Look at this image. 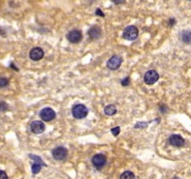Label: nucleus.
Here are the masks:
<instances>
[{
    "mask_svg": "<svg viewBox=\"0 0 191 179\" xmlns=\"http://www.w3.org/2000/svg\"><path fill=\"white\" fill-rule=\"evenodd\" d=\"M9 84V80L5 78H0V87H5Z\"/></svg>",
    "mask_w": 191,
    "mask_h": 179,
    "instance_id": "nucleus-17",
    "label": "nucleus"
},
{
    "mask_svg": "<svg viewBox=\"0 0 191 179\" xmlns=\"http://www.w3.org/2000/svg\"><path fill=\"white\" fill-rule=\"evenodd\" d=\"M44 56V51L43 49L38 48V47H35L32 50L30 51V58L32 61H39Z\"/></svg>",
    "mask_w": 191,
    "mask_h": 179,
    "instance_id": "nucleus-11",
    "label": "nucleus"
},
{
    "mask_svg": "<svg viewBox=\"0 0 191 179\" xmlns=\"http://www.w3.org/2000/svg\"><path fill=\"white\" fill-rule=\"evenodd\" d=\"M123 37L127 41H135L138 37V30L134 25H129L123 31Z\"/></svg>",
    "mask_w": 191,
    "mask_h": 179,
    "instance_id": "nucleus-2",
    "label": "nucleus"
},
{
    "mask_svg": "<svg viewBox=\"0 0 191 179\" xmlns=\"http://www.w3.org/2000/svg\"><path fill=\"white\" fill-rule=\"evenodd\" d=\"M182 39L184 43H191V32L190 31H185L182 33Z\"/></svg>",
    "mask_w": 191,
    "mask_h": 179,
    "instance_id": "nucleus-15",
    "label": "nucleus"
},
{
    "mask_svg": "<svg viewBox=\"0 0 191 179\" xmlns=\"http://www.w3.org/2000/svg\"><path fill=\"white\" fill-rule=\"evenodd\" d=\"M121 84H122V86H127L130 84V78H125L124 80L121 82Z\"/></svg>",
    "mask_w": 191,
    "mask_h": 179,
    "instance_id": "nucleus-20",
    "label": "nucleus"
},
{
    "mask_svg": "<svg viewBox=\"0 0 191 179\" xmlns=\"http://www.w3.org/2000/svg\"><path fill=\"white\" fill-rule=\"evenodd\" d=\"M96 14H97V15H100V16H103V17H104V14H103V13L101 12V10H100V9H98L97 11H96Z\"/></svg>",
    "mask_w": 191,
    "mask_h": 179,
    "instance_id": "nucleus-22",
    "label": "nucleus"
},
{
    "mask_svg": "<svg viewBox=\"0 0 191 179\" xmlns=\"http://www.w3.org/2000/svg\"><path fill=\"white\" fill-rule=\"evenodd\" d=\"M120 179H135V175L133 174L132 172L126 171V172H124L123 174H121Z\"/></svg>",
    "mask_w": 191,
    "mask_h": 179,
    "instance_id": "nucleus-16",
    "label": "nucleus"
},
{
    "mask_svg": "<svg viewBox=\"0 0 191 179\" xmlns=\"http://www.w3.org/2000/svg\"><path fill=\"white\" fill-rule=\"evenodd\" d=\"M121 63H122V58L118 55H114L107 62V67L110 70H117L120 66H121Z\"/></svg>",
    "mask_w": 191,
    "mask_h": 179,
    "instance_id": "nucleus-7",
    "label": "nucleus"
},
{
    "mask_svg": "<svg viewBox=\"0 0 191 179\" xmlns=\"http://www.w3.org/2000/svg\"><path fill=\"white\" fill-rule=\"evenodd\" d=\"M145 84H148V85H152V84L156 83L158 81V78H159V75L158 73L156 72L155 70H149L148 72H145Z\"/></svg>",
    "mask_w": 191,
    "mask_h": 179,
    "instance_id": "nucleus-5",
    "label": "nucleus"
},
{
    "mask_svg": "<svg viewBox=\"0 0 191 179\" xmlns=\"http://www.w3.org/2000/svg\"><path fill=\"white\" fill-rule=\"evenodd\" d=\"M67 38L68 41L72 43H78L82 41V32L79 30H73L67 34Z\"/></svg>",
    "mask_w": 191,
    "mask_h": 179,
    "instance_id": "nucleus-8",
    "label": "nucleus"
},
{
    "mask_svg": "<svg viewBox=\"0 0 191 179\" xmlns=\"http://www.w3.org/2000/svg\"><path fill=\"white\" fill-rule=\"evenodd\" d=\"M67 155H68V151H67V149L63 146L56 147V149H54L53 151H52V156H53V158L56 159V160H64V159L67 157Z\"/></svg>",
    "mask_w": 191,
    "mask_h": 179,
    "instance_id": "nucleus-6",
    "label": "nucleus"
},
{
    "mask_svg": "<svg viewBox=\"0 0 191 179\" xmlns=\"http://www.w3.org/2000/svg\"><path fill=\"white\" fill-rule=\"evenodd\" d=\"M39 116H41V119L43 121L49 122V121H52V120L55 118V112H54V110L52 108L46 107V108L41 109Z\"/></svg>",
    "mask_w": 191,
    "mask_h": 179,
    "instance_id": "nucleus-4",
    "label": "nucleus"
},
{
    "mask_svg": "<svg viewBox=\"0 0 191 179\" xmlns=\"http://www.w3.org/2000/svg\"><path fill=\"white\" fill-rule=\"evenodd\" d=\"M104 112L107 116H113V115H115L117 112V108L114 105H108L104 108Z\"/></svg>",
    "mask_w": 191,
    "mask_h": 179,
    "instance_id": "nucleus-14",
    "label": "nucleus"
},
{
    "mask_svg": "<svg viewBox=\"0 0 191 179\" xmlns=\"http://www.w3.org/2000/svg\"><path fill=\"white\" fill-rule=\"evenodd\" d=\"M172 179H179V178H178V177H173Z\"/></svg>",
    "mask_w": 191,
    "mask_h": 179,
    "instance_id": "nucleus-23",
    "label": "nucleus"
},
{
    "mask_svg": "<svg viewBox=\"0 0 191 179\" xmlns=\"http://www.w3.org/2000/svg\"><path fill=\"white\" fill-rule=\"evenodd\" d=\"M0 179H8V175L3 171H0Z\"/></svg>",
    "mask_w": 191,
    "mask_h": 179,
    "instance_id": "nucleus-19",
    "label": "nucleus"
},
{
    "mask_svg": "<svg viewBox=\"0 0 191 179\" xmlns=\"http://www.w3.org/2000/svg\"><path fill=\"white\" fill-rule=\"evenodd\" d=\"M147 126V123H138L135 125V128H142V127Z\"/></svg>",
    "mask_w": 191,
    "mask_h": 179,
    "instance_id": "nucleus-21",
    "label": "nucleus"
},
{
    "mask_svg": "<svg viewBox=\"0 0 191 179\" xmlns=\"http://www.w3.org/2000/svg\"><path fill=\"white\" fill-rule=\"evenodd\" d=\"M30 128L32 130V133H34V134H41L45 130V124H44V122L36 120V121H33L31 123Z\"/></svg>",
    "mask_w": 191,
    "mask_h": 179,
    "instance_id": "nucleus-10",
    "label": "nucleus"
},
{
    "mask_svg": "<svg viewBox=\"0 0 191 179\" xmlns=\"http://www.w3.org/2000/svg\"><path fill=\"white\" fill-rule=\"evenodd\" d=\"M105 163H106V157L103 154H97L92 157V164L97 169H101L102 167H104Z\"/></svg>",
    "mask_w": 191,
    "mask_h": 179,
    "instance_id": "nucleus-9",
    "label": "nucleus"
},
{
    "mask_svg": "<svg viewBox=\"0 0 191 179\" xmlns=\"http://www.w3.org/2000/svg\"><path fill=\"white\" fill-rule=\"evenodd\" d=\"M88 114V109L83 104H76L72 108V115L76 119H83Z\"/></svg>",
    "mask_w": 191,
    "mask_h": 179,
    "instance_id": "nucleus-1",
    "label": "nucleus"
},
{
    "mask_svg": "<svg viewBox=\"0 0 191 179\" xmlns=\"http://www.w3.org/2000/svg\"><path fill=\"white\" fill-rule=\"evenodd\" d=\"M30 158L34 161V163L32 164V173H33V174H37V173H39L41 167H45L46 164L44 163V161L41 159V157L30 155Z\"/></svg>",
    "mask_w": 191,
    "mask_h": 179,
    "instance_id": "nucleus-3",
    "label": "nucleus"
},
{
    "mask_svg": "<svg viewBox=\"0 0 191 179\" xmlns=\"http://www.w3.org/2000/svg\"><path fill=\"white\" fill-rule=\"evenodd\" d=\"M170 143L176 147H181L185 144V140H184L183 137L178 136V135H172L170 137Z\"/></svg>",
    "mask_w": 191,
    "mask_h": 179,
    "instance_id": "nucleus-12",
    "label": "nucleus"
},
{
    "mask_svg": "<svg viewBox=\"0 0 191 179\" xmlns=\"http://www.w3.org/2000/svg\"><path fill=\"white\" fill-rule=\"evenodd\" d=\"M119 133H120V127L119 126L115 127V128L112 129V134L114 135V136H118V135H119Z\"/></svg>",
    "mask_w": 191,
    "mask_h": 179,
    "instance_id": "nucleus-18",
    "label": "nucleus"
},
{
    "mask_svg": "<svg viewBox=\"0 0 191 179\" xmlns=\"http://www.w3.org/2000/svg\"><path fill=\"white\" fill-rule=\"evenodd\" d=\"M101 29L99 28V27H92L90 30H89V36L92 38H94V39H96V38H99L100 36H101Z\"/></svg>",
    "mask_w": 191,
    "mask_h": 179,
    "instance_id": "nucleus-13",
    "label": "nucleus"
}]
</instances>
